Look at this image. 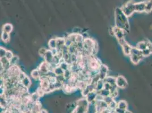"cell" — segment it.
I'll return each instance as SVG.
<instances>
[{"instance_id":"cell-1","label":"cell","mask_w":152,"mask_h":113,"mask_svg":"<svg viewBox=\"0 0 152 113\" xmlns=\"http://www.w3.org/2000/svg\"><path fill=\"white\" fill-rule=\"evenodd\" d=\"M115 26L123 30L126 33L130 31V25L127 17L120 8H117L115 12Z\"/></svg>"},{"instance_id":"cell-2","label":"cell","mask_w":152,"mask_h":113,"mask_svg":"<svg viewBox=\"0 0 152 113\" xmlns=\"http://www.w3.org/2000/svg\"><path fill=\"white\" fill-rule=\"evenodd\" d=\"M129 56L130 61L132 62L133 64L135 65L139 64L141 60L144 58L142 54V51L140 50L136 47L132 48L131 53H130V54Z\"/></svg>"},{"instance_id":"cell-3","label":"cell","mask_w":152,"mask_h":113,"mask_svg":"<svg viewBox=\"0 0 152 113\" xmlns=\"http://www.w3.org/2000/svg\"><path fill=\"white\" fill-rule=\"evenodd\" d=\"M135 3L133 0H130L127 2L121 8L124 14L128 18L131 16L133 13L136 12Z\"/></svg>"},{"instance_id":"cell-4","label":"cell","mask_w":152,"mask_h":113,"mask_svg":"<svg viewBox=\"0 0 152 113\" xmlns=\"http://www.w3.org/2000/svg\"><path fill=\"white\" fill-rule=\"evenodd\" d=\"M118 42L122 48L124 54L126 56H129L133 47H131V46L125 41V38H123L122 40H120L118 41Z\"/></svg>"},{"instance_id":"cell-5","label":"cell","mask_w":152,"mask_h":113,"mask_svg":"<svg viewBox=\"0 0 152 113\" xmlns=\"http://www.w3.org/2000/svg\"><path fill=\"white\" fill-rule=\"evenodd\" d=\"M116 85L118 88L125 89L128 86V83L125 77L119 75L116 77Z\"/></svg>"},{"instance_id":"cell-6","label":"cell","mask_w":152,"mask_h":113,"mask_svg":"<svg viewBox=\"0 0 152 113\" xmlns=\"http://www.w3.org/2000/svg\"><path fill=\"white\" fill-rule=\"evenodd\" d=\"M112 30L113 31H114V36L116 38V39L118 40V41L122 40L123 38H124L125 33L126 32L123 30L116 26L112 27Z\"/></svg>"},{"instance_id":"cell-7","label":"cell","mask_w":152,"mask_h":113,"mask_svg":"<svg viewBox=\"0 0 152 113\" xmlns=\"http://www.w3.org/2000/svg\"><path fill=\"white\" fill-rule=\"evenodd\" d=\"M38 70L40 72L41 75L43 74V75H46L48 72H50V64H49L45 61L43 62L39 67Z\"/></svg>"},{"instance_id":"cell-8","label":"cell","mask_w":152,"mask_h":113,"mask_svg":"<svg viewBox=\"0 0 152 113\" xmlns=\"http://www.w3.org/2000/svg\"><path fill=\"white\" fill-rule=\"evenodd\" d=\"M108 72V69L107 67L104 65H102L99 72V75L100 79L102 80H104L107 77V74Z\"/></svg>"},{"instance_id":"cell-9","label":"cell","mask_w":152,"mask_h":113,"mask_svg":"<svg viewBox=\"0 0 152 113\" xmlns=\"http://www.w3.org/2000/svg\"><path fill=\"white\" fill-rule=\"evenodd\" d=\"M146 1H142L135 3V10L136 12L144 13L145 10Z\"/></svg>"},{"instance_id":"cell-10","label":"cell","mask_w":152,"mask_h":113,"mask_svg":"<svg viewBox=\"0 0 152 113\" xmlns=\"http://www.w3.org/2000/svg\"><path fill=\"white\" fill-rule=\"evenodd\" d=\"M54 57V54H53V53L51 50H47V53L45 54L44 58L45 59V61L47 62L49 64H51L53 61V59Z\"/></svg>"},{"instance_id":"cell-11","label":"cell","mask_w":152,"mask_h":113,"mask_svg":"<svg viewBox=\"0 0 152 113\" xmlns=\"http://www.w3.org/2000/svg\"><path fill=\"white\" fill-rule=\"evenodd\" d=\"M56 40V49L57 50H62V48L65 47V38H57Z\"/></svg>"},{"instance_id":"cell-12","label":"cell","mask_w":152,"mask_h":113,"mask_svg":"<svg viewBox=\"0 0 152 113\" xmlns=\"http://www.w3.org/2000/svg\"><path fill=\"white\" fill-rule=\"evenodd\" d=\"M97 95V91H93L91 92L89 94H87V96L85 97L87 101L89 103H92L93 102L95 101V99H96V97Z\"/></svg>"},{"instance_id":"cell-13","label":"cell","mask_w":152,"mask_h":113,"mask_svg":"<svg viewBox=\"0 0 152 113\" xmlns=\"http://www.w3.org/2000/svg\"><path fill=\"white\" fill-rule=\"evenodd\" d=\"M137 49H139L140 50L143 51L148 48V40L141 41L137 43L136 47Z\"/></svg>"},{"instance_id":"cell-14","label":"cell","mask_w":152,"mask_h":113,"mask_svg":"<svg viewBox=\"0 0 152 113\" xmlns=\"http://www.w3.org/2000/svg\"><path fill=\"white\" fill-rule=\"evenodd\" d=\"M87 107H85L83 106L80 105H77L75 108V110L76 111V113H87L88 110Z\"/></svg>"},{"instance_id":"cell-15","label":"cell","mask_w":152,"mask_h":113,"mask_svg":"<svg viewBox=\"0 0 152 113\" xmlns=\"http://www.w3.org/2000/svg\"><path fill=\"white\" fill-rule=\"evenodd\" d=\"M31 76L35 80L40 79L41 76L40 72L39 71V70H33L31 73Z\"/></svg>"},{"instance_id":"cell-16","label":"cell","mask_w":152,"mask_h":113,"mask_svg":"<svg viewBox=\"0 0 152 113\" xmlns=\"http://www.w3.org/2000/svg\"><path fill=\"white\" fill-rule=\"evenodd\" d=\"M104 82H106L111 84V86H116V77L112 76H107L104 80Z\"/></svg>"},{"instance_id":"cell-17","label":"cell","mask_w":152,"mask_h":113,"mask_svg":"<svg viewBox=\"0 0 152 113\" xmlns=\"http://www.w3.org/2000/svg\"><path fill=\"white\" fill-rule=\"evenodd\" d=\"M13 26L10 23H6L3 25L2 27V31L10 33L13 30Z\"/></svg>"},{"instance_id":"cell-18","label":"cell","mask_w":152,"mask_h":113,"mask_svg":"<svg viewBox=\"0 0 152 113\" xmlns=\"http://www.w3.org/2000/svg\"><path fill=\"white\" fill-rule=\"evenodd\" d=\"M145 5V13H150L152 11V0H147Z\"/></svg>"},{"instance_id":"cell-19","label":"cell","mask_w":152,"mask_h":113,"mask_svg":"<svg viewBox=\"0 0 152 113\" xmlns=\"http://www.w3.org/2000/svg\"><path fill=\"white\" fill-rule=\"evenodd\" d=\"M118 107L124 109V110H127V109H128V104L124 100H120L118 102Z\"/></svg>"},{"instance_id":"cell-20","label":"cell","mask_w":152,"mask_h":113,"mask_svg":"<svg viewBox=\"0 0 152 113\" xmlns=\"http://www.w3.org/2000/svg\"><path fill=\"white\" fill-rule=\"evenodd\" d=\"M53 72L55 74L56 76L63 75L64 74V71L59 66H57L54 69Z\"/></svg>"},{"instance_id":"cell-21","label":"cell","mask_w":152,"mask_h":113,"mask_svg":"<svg viewBox=\"0 0 152 113\" xmlns=\"http://www.w3.org/2000/svg\"><path fill=\"white\" fill-rule=\"evenodd\" d=\"M20 83L22 84L24 87H25L27 88H29L31 85V81L29 79V77H27V76L24 77V78L22 81H21Z\"/></svg>"},{"instance_id":"cell-22","label":"cell","mask_w":152,"mask_h":113,"mask_svg":"<svg viewBox=\"0 0 152 113\" xmlns=\"http://www.w3.org/2000/svg\"><path fill=\"white\" fill-rule=\"evenodd\" d=\"M2 40L5 42V43H8L10 41V35L9 33L5 32L2 31L1 35Z\"/></svg>"},{"instance_id":"cell-23","label":"cell","mask_w":152,"mask_h":113,"mask_svg":"<svg viewBox=\"0 0 152 113\" xmlns=\"http://www.w3.org/2000/svg\"><path fill=\"white\" fill-rule=\"evenodd\" d=\"M97 93L101 94V96H102L103 97L110 96V91L106 89H104V88H103V89L99 91H98Z\"/></svg>"},{"instance_id":"cell-24","label":"cell","mask_w":152,"mask_h":113,"mask_svg":"<svg viewBox=\"0 0 152 113\" xmlns=\"http://www.w3.org/2000/svg\"><path fill=\"white\" fill-rule=\"evenodd\" d=\"M48 46L51 50L56 49V38H52L48 42Z\"/></svg>"},{"instance_id":"cell-25","label":"cell","mask_w":152,"mask_h":113,"mask_svg":"<svg viewBox=\"0 0 152 113\" xmlns=\"http://www.w3.org/2000/svg\"><path fill=\"white\" fill-rule=\"evenodd\" d=\"M142 54L144 56V57H147V56H149V55L152 54L150 49L148 48L142 51Z\"/></svg>"},{"instance_id":"cell-26","label":"cell","mask_w":152,"mask_h":113,"mask_svg":"<svg viewBox=\"0 0 152 113\" xmlns=\"http://www.w3.org/2000/svg\"><path fill=\"white\" fill-rule=\"evenodd\" d=\"M19 60V58L18 56H14L10 60V65L11 66L13 65H16L17 63L18 62Z\"/></svg>"},{"instance_id":"cell-27","label":"cell","mask_w":152,"mask_h":113,"mask_svg":"<svg viewBox=\"0 0 152 113\" xmlns=\"http://www.w3.org/2000/svg\"><path fill=\"white\" fill-rule=\"evenodd\" d=\"M47 52V50L45 48H41L39 50L38 53H39V54L41 56H43V57H44Z\"/></svg>"},{"instance_id":"cell-28","label":"cell","mask_w":152,"mask_h":113,"mask_svg":"<svg viewBox=\"0 0 152 113\" xmlns=\"http://www.w3.org/2000/svg\"><path fill=\"white\" fill-rule=\"evenodd\" d=\"M115 100L114 98H113L112 97H111L110 96H107V97H104V101L106 102V103L107 104L108 106V105L111 103V102L114 101Z\"/></svg>"},{"instance_id":"cell-29","label":"cell","mask_w":152,"mask_h":113,"mask_svg":"<svg viewBox=\"0 0 152 113\" xmlns=\"http://www.w3.org/2000/svg\"><path fill=\"white\" fill-rule=\"evenodd\" d=\"M13 54L12 53V52L11 51H9V50H7L6 52V55H5V57L8 59V60H10L13 57Z\"/></svg>"},{"instance_id":"cell-30","label":"cell","mask_w":152,"mask_h":113,"mask_svg":"<svg viewBox=\"0 0 152 113\" xmlns=\"http://www.w3.org/2000/svg\"><path fill=\"white\" fill-rule=\"evenodd\" d=\"M118 94H119V93H118V89H116V91H115L114 92H113L111 93H110V96L111 97H112L113 98H115L117 97L118 96Z\"/></svg>"},{"instance_id":"cell-31","label":"cell","mask_w":152,"mask_h":113,"mask_svg":"<svg viewBox=\"0 0 152 113\" xmlns=\"http://www.w3.org/2000/svg\"><path fill=\"white\" fill-rule=\"evenodd\" d=\"M127 110H124V109H120L119 108H117L115 109V110H114V112L115 113H125Z\"/></svg>"},{"instance_id":"cell-32","label":"cell","mask_w":152,"mask_h":113,"mask_svg":"<svg viewBox=\"0 0 152 113\" xmlns=\"http://www.w3.org/2000/svg\"><path fill=\"white\" fill-rule=\"evenodd\" d=\"M7 50L3 47H1V58L5 56Z\"/></svg>"},{"instance_id":"cell-33","label":"cell","mask_w":152,"mask_h":113,"mask_svg":"<svg viewBox=\"0 0 152 113\" xmlns=\"http://www.w3.org/2000/svg\"><path fill=\"white\" fill-rule=\"evenodd\" d=\"M125 113H132L131 111H128V110H127L126 111V112Z\"/></svg>"},{"instance_id":"cell-34","label":"cell","mask_w":152,"mask_h":113,"mask_svg":"<svg viewBox=\"0 0 152 113\" xmlns=\"http://www.w3.org/2000/svg\"><path fill=\"white\" fill-rule=\"evenodd\" d=\"M72 113H76V110H75H75H74L72 112Z\"/></svg>"},{"instance_id":"cell-35","label":"cell","mask_w":152,"mask_h":113,"mask_svg":"<svg viewBox=\"0 0 152 113\" xmlns=\"http://www.w3.org/2000/svg\"><path fill=\"white\" fill-rule=\"evenodd\" d=\"M95 113H102L101 112H97V111H96L95 112Z\"/></svg>"},{"instance_id":"cell-36","label":"cell","mask_w":152,"mask_h":113,"mask_svg":"<svg viewBox=\"0 0 152 113\" xmlns=\"http://www.w3.org/2000/svg\"><path fill=\"white\" fill-rule=\"evenodd\" d=\"M112 113H115V112H112Z\"/></svg>"}]
</instances>
